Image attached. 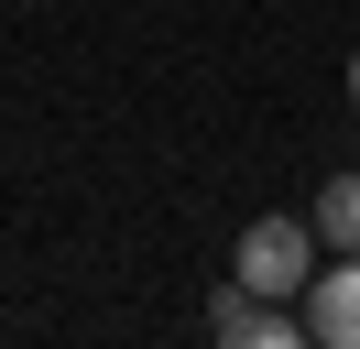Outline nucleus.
Here are the masks:
<instances>
[{"label":"nucleus","instance_id":"obj_5","mask_svg":"<svg viewBox=\"0 0 360 349\" xmlns=\"http://www.w3.org/2000/svg\"><path fill=\"white\" fill-rule=\"evenodd\" d=\"M349 109H360V55H349Z\"/></svg>","mask_w":360,"mask_h":349},{"label":"nucleus","instance_id":"obj_4","mask_svg":"<svg viewBox=\"0 0 360 349\" xmlns=\"http://www.w3.org/2000/svg\"><path fill=\"white\" fill-rule=\"evenodd\" d=\"M316 240H328V251H360V174H328V196H316Z\"/></svg>","mask_w":360,"mask_h":349},{"label":"nucleus","instance_id":"obj_1","mask_svg":"<svg viewBox=\"0 0 360 349\" xmlns=\"http://www.w3.org/2000/svg\"><path fill=\"white\" fill-rule=\"evenodd\" d=\"M229 284H251V295H295V305H306V284H316V229H306V218H251L240 251H229Z\"/></svg>","mask_w":360,"mask_h":349},{"label":"nucleus","instance_id":"obj_2","mask_svg":"<svg viewBox=\"0 0 360 349\" xmlns=\"http://www.w3.org/2000/svg\"><path fill=\"white\" fill-rule=\"evenodd\" d=\"M207 338H229V349H295V338H306V305H295V295H251V284H229V295L207 305Z\"/></svg>","mask_w":360,"mask_h":349},{"label":"nucleus","instance_id":"obj_3","mask_svg":"<svg viewBox=\"0 0 360 349\" xmlns=\"http://www.w3.org/2000/svg\"><path fill=\"white\" fill-rule=\"evenodd\" d=\"M306 338L316 349H360V251H338V273L306 284Z\"/></svg>","mask_w":360,"mask_h":349}]
</instances>
